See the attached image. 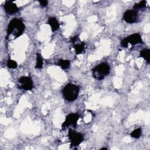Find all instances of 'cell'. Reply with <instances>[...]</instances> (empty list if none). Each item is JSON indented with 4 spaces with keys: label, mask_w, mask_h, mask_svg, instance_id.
<instances>
[{
    "label": "cell",
    "mask_w": 150,
    "mask_h": 150,
    "mask_svg": "<svg viewBox=\"0 0 150 150\" xmlns=\"http://www.w3.org/2000/svg\"><path fill=\"white\" fill-rule=\"evenodd\" d=\"M110 71V65L107 63H101L97 65L92 70L93 77L98 80H103Z\"/></svg>",
    "instance_id": "obj_3"
},
{
    "label": "cell",
    "mask_w": 150,
    "mask_h": 150,
    "mask_svg": "<svg viewBox=\"0 0 150 150\" xmlns=\"http://www.w3.org/2000/svg\"><path fill=\"white\" fill-rule=\"evenodd\" d=\"M128 43H130L132 45H135L138 43H142L143 41L141 38V36L138 33H133L126 37Z\"/></svg>",
    "instance_id": "obj_8"
},
{
    "label": "cell",
    "mask_w": 150,
    "mask_h": 150,
    "mask_svg": "<svg viewBox=\"0 0 150 150\" xmlns=\"http://www.w3.org/2000/svg\"><path fill=\"white\" fill-rule=\"evenodd\" d=\"M25 29V26L22 19L18 18L12 19L9 23L6 29V39L12 33L15 38L21 36Z\"/></svg>",
    "instance_id": "obj_1"
},
{
    "label": "cell",
    "mask_w": 150,
    "mask_h": 150,
    "mask_svg": "<svg viewBox=\"0 0 150 150\" xmlns=\"http://www.w3.org/2000/svg\"><path fill=\"white\" fill-rule=\"evenodd\" d=\"M56 65L60 67L63 70L68 69L70 66V62L68 60L64 59H60L56 63Z\"/></svg>",
    "instance_id": "obj_12"
},
{
    "label": "cell",
    "mask_w": 150,
    "mask_h": 150,
    "mask_svg": "<svg viewBox=\"0 0 150 150\" xmlns=\"http://www.w3.org/2000/svg\"><path fill=\"white\" fill-rule=\"evenodd\" d=\"M141 134H142V129H141V128H138L135 129L134 130H133L131 132L130 135L132 138H139L141 136Z\"/></svg>",
    "instance_id": "obj_15"
},
{
    "label": "cell",
    "mask_w": 150,
    "mask_h": 150,
    "mask_svg": "<svg viewBox=\"0 0 150 150\" xmlns=\"http://www.w3.org/2000/svg\"><path fill=\"white\" fill-rule=\"evenodd\" d=\"M4 8L5 11L10 15H12L18 11L17 5L12 1H6L4 4Z\"/></svg>",
    "instance_id": "obj_9"
},
{
    "label": "cell",
    "mask_w": 150,
    "mask_h": 150,
    "mask_svg": "<svg viewBox=\"0 0 150 150\" xmlns=\"http://www.w3.org/2000/svg\"><path fill=\"white\" fill-rule=\"evenodd\" d=\"M7 66L9 69H16L18 67V64L16 62V61L11 59H8L7 61Z\"/></svg>",
    "instance_id": "obj_17"
},
{
    "label": "cell",
    "mask_w": 150,
    "mask_h": 150,
    "mask_svg": "<svg viewBox=\"0 0 150 150\" xmlns=\"http://www.w3.org/2000/svg\"><path fill=\"white\" fill-rule=\"evenodd\" d=\"M79 90L80 89L78 86L71 83H69L63 88L62 94L66 100L71 102L77 98Z\"/></svg>",
    "instance_id": "obj_2"
},
{
    "label": "cell",
    "mask_w": 150,
    "mask_h": 150,
    "mask_svg": "<svg viewBox=\"0 0 150 150\" xmlns=\"http://www.w3.org/2000/svg\"><path fill=\"white\" fill-rule=\"evenodd\" d=\"M39 2L40 5V6L43 8L44 7H46L47 4H48V2L47 1H46V0H41V1H39Z\"/></svg>",
    "instance_id": "obj_19"
},
{
    "label": "cell",
    "mask_w": 150,
    "mask_h": 150,
    "mask_svg": "<svg viewBox=\"0 0 150 150\" xmlns=\"http://www.w3.org/2000/svg\"><path fill=\"white\" fill-rule=\"evenodd\" d=\"M18 88L23 90H30L33 85L32 79L29 76H22L18 79Z\"/></svg>",
    "instance_id": "obj_6"
},
{
    "label": "cell",
    "mask_w": 150,
    "mask_h": 150,
    "mask_svg": "<svg viewBox=\"0 0 150 150\" xmlns=\"http://www.w3.org/2000/svg\"><path fill=\"white\" fill-rule=\"evenodd\" d=\"M47 23L50 25L52 32H55L60 27V25L58 21L54 17L49 18L47 20Z\"/></svg>",
    "instance_id": "obj_10"
},
{
    "label": "cell",
    "mask_w": 150,
    "mask_h": 150,
    "mask_svg": "<svg viewBox=\"0 0 150 150\" xmlns=\"http://www.w3.org/2000/svg\"><path fill=\"white\" fill-rule=\"evenodd\" d=\"M79 115L77 113H71L66 116L64 121L62 125V128L63 129L67 128L70 125H72L74 128L76 127L77 121L79 119Z\"/></svg>",
    "instance_id": "obj_5"
},
{
    "label": "cell",
    "mask_w": 150,
    "mask_h": 150,
    "mask_svg": "<svg viewBox=\"0 0 150 150\" xmlns=\"http://www.w3.org/2000/svg\"><path fill=\"white\" fill-rule=\"evenodd\" d=\"M145 6H146V1L143 0V1L139 2L138 3L135 4L133 6V9H134V10L136 11V10H138L140 9L144 8Z\"/></svg>",
    "instance_id": "obj_16"
},
{
    "label": "cell",
    "mask_w": 150,
    "mask_h": 150,
    "mask_svg": "<svg viewBox=\"0 0 150 150\" xmlns=\"http://www.w3.org/2000/svg\"><path fill=\"white\" fill-rule=\"evenodd\" d=\"M43 65V60L42 55L40 53H36V63L35 65V68L38 69H40L42 68Z\"/></svg>",
    "instance_id": "obj_14"
},
{
    "label": "cell",
    "mask_w": 150,
    "mask_h": 150,
    "mask_svg": "<svg viewBox=\"0 0 150 150\" xmlns=\"http://www.w3.org/2000/svg\"><path fill=\"white\" fill-rule=\"evenodd\" d=\"M68 137L70 142V146H77L84 140L83 135L71 128L69 129Z\"/></svg>",
    "instance_id": "obj_4"
},
{
    "label": "cell",
    "mask_w": 150,
    "mask_h": 150,
    "mask_svg": "<svg viewBox=\"0 0 150 150\" xmlns=\"http://www.w3.org/2000/svg\"><path fill=\"white\" fill-rule=\"evenodd\" d=\"M138 18V13L135 10H127L123 15V19L128 23H133L137 21Z\"/></svg>",
    "instance_id": "obj_7"
},
{
    "label": "cell",
    "mask_w": 150,
    "mask_h": 150,
    "mask_svg": "<svg viewBox=\"0 0 150 150\" xmlns=\"http://www.w3.org/2000/svg\"><path fill=\"white\" fill-rule=\"evenodd\" d=\"M73 48L75 50L76 54H79L84 52L85 50V43L81 42L80 43H74L73 45Z\"/></svg>",
    "instance_id": "obj_11"
},
{
    "label": "cell",
    "mask_w": 150,
    "mask_h": 150,
    "mask_svg": "<svg viewBox=\"0 0 150 150\" xmlns=\"http://www.w3.org/2000/svg\"><path fill=\"white\" fill-rule=\"evenodd\" d=\"M121 46H122L124 47H128V42L127 41V39L125 38H124L121 42Z\"/></svg>",
    "instance_id": "obj_18"
},
{
    "label": "cell",
    "mask_w": 150,
    "mask_h": 150,
    "mask_svg": "<svg viewBox=\"0 0 150 150\" xmlns=\"http://www.w3.org/2000/svg\"><path fill=\"white\" fill-rule=\"evenodd\" d=\"M150 50L149 49H144L139 52V56L140 57L144 58L148 63H149L150 62Z\"/></svg>",
    "instance_id": "obj_13"
},
{
    "label": "cell",
    "mask_w": 150,
    "mask_h": 150,
    "mask_svg": "<svg viewBox=\"0 0 150 150\" xmlns=\"http://www.w3.org/2000/svg\"><path fill=\"white\" fill-rule=\"evenodd\" d=\"M101 149H107V148H101Z\"/></svg>",
    "instance_id": "obj_20"
}]
</instances>
